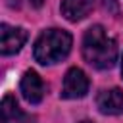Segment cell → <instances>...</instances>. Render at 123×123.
<instances>
[{
  "instance_id": "11",
  "label": "cell",
  "mask_w": 123,
  "mask_h": 123,
  "mask_svg": "<svg viewBox=\"0 0 123 123\" xmlns=\"http://www.w3.org/2000/svg\"><path fill=\"white\" fill-rule=\"evenodd\" d=\"M121 77H123V58H121Z\"/></svg>"
},
{
  "instance_id": "8",
  "label": "cell",
  "mask_w": 123,
  "mask_h": 123,
  "mask_svg": "<svg viewBox=\"0 0 123 123\" xmlns=\"http://www.w3.org/2000/svg\"><path fill=\"white\" fill-rule=\"evenodd\" d=\"M25 113L17 106V100L12 94H6L2 98V121L4 123H21Z\"/></svg>"
},
{
  "instance_id": "2",
  "label": "cell",
  "mask_w": 123,
  "mask_h": 123,
  "mask_svg": "<svg viewBox=\"0 0 123 123\" xmlns=\"http://www.w3.org/2000/svg\"><path fill=\"white\" fill-rule=\"evenodd\" d=\"M73 38L63 29H46L38 35L33 46V56L40 65H52L67 58Z\"/></svg>"
},
{
  "instance_id": "9",
  "label": "cell",
  "mask_w": 123,
  "mask_h": 123,
  "mask_svg": "<svg viewBox=\"0 0 123 123\" xmlns=\"http://www.w3.org/2000/svg\"><path fill=\"white\" fill-rule=\"evenodd\" d=\"M21 123H37V119H35V117H29V115H25Z\"/></svg>"
},
{
  "instance_id": "12",
  "label": "cell",
  "mask_w": 123,
  "mask_h": 123,
  "mask_svg": "<svg viewBox=\"0 0 123 123\" xmlns=\"http://www.w3.org/2000/svg\"><path fill=\"white\" fill-rule=\"evenodd\" d=\"M81 123H90V121H81Z\"/></svg>"
},
{
  "instance_id": "3",
  "label": "cell",
  "mask_w": 123,
  "mask_h": 123,
  "mask_svg": "<svg viewBox=\"0 0 123 123\" xmlns=\"http://www.w3.org/2000/svg\"><path fill=\"white\" fill-rule=\"evenodd\" d=\"M88 86H90V83H88V77L85 75V71L79 67H71V69H67V73L63 77L60 94L65 100H77V98L86 96Z\"/></svg>"
},
{
  "instance_id": "5",
  "label": "cell",
  "mask_w": 123,
  "mask_h": 123,
  "mask_svg": "<svg viewBox=\"0 0 123 123\" xmlns=\"http://www.w3.org/2000/svg\"><path fill=\"white\" fill-rule=\"evenodd\" d=\"M19 90H21V96L29 102V104H38L42 102L44 98V83L40 79V75L33 69L25 71L23 77H21V83H19Z\"/></svg>"
},
{
  "instance_id": "1",
  "label": "cell",
  "mask_w": 123,
  "mask_h": 123,
  "mask_svg": "<svg viewBox=\"0 0 123 123\" xmlns=\"http://www.w3.org/2000/svg\"><path fill=\"white\" fill-rule=\"evenodd\" d=\"M83 58L94 69H111L117 62V44L102 25H92L83 37Z\"/></svg>"
},
{
  "instance_id": "10",
  "label": "cell",
  "mask_w": 123,
  "mask_h": 123,
  "mask_svg": "<svg viewBox=\"0 0 123 123\" xmlns=\"http://www.w3.org/2000/svg\"><path fill=\"white\" fill-rule=\"evenodd\" d=\"M29 2H33V6H37V8L42 4V0H29Z\"/></svg>"
},
{
  "instance_id": "7",
  "label": "cell",
  "mask_w": 123,
  "mask_h": 123,
  "mask_svg": "<svg viewBox=\"0 0 123 123\" xmlns=\"http://www.w3.org/2000/svg\"><path fill=\"white\" fill-rule=\"evenodd\" d=\"M92 8H94V0H62L60 2L62 15L71 23L85 19Z\"/></svg>"
},
{
  "instance_id": "4",
  "label": "cell",
  "mask_w": 123,
  "mask_h": 123,
  "mask_svg": "<svg viewBox=\"0 0 123 123\" xmlns=\"http://www.w3.org/2000/svg\"><path fill=\"white\" fill-rule=\"evenodd\" d=\"M27 31L23 27H13L8 23L0 25V52L4 56H12L23 48L27 42Z\"/></svg>"
},
{
  "instance_id": "6",
  "label": "cell",
  "mask_w": 123,
  "mask_h": 123,
  "mask_svg": "<svg viewBox=\"0 0 123 123\" xmlns=\"http://www.w3.org/2000/svg\"><path fill=\"white\" fill-rule=\"evenodd\" d=\"M96 108L104 115H121L123 113V90L106 88L96 96Z\"/></svg>"
}]
</instances>
